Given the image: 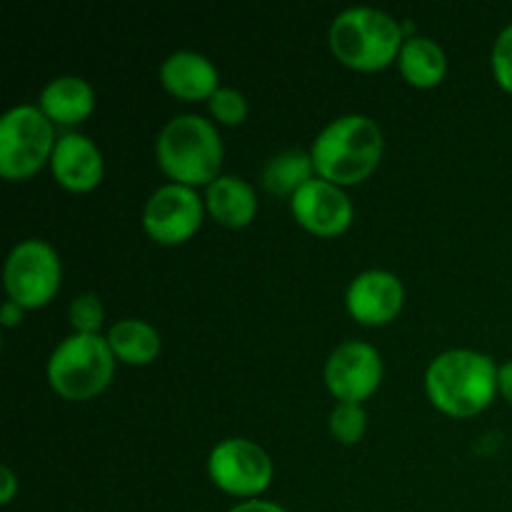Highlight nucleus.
<instances>
[{
    "instance_id": "obj_1",
    "label": "nucleus",
    "mask_w": 512,
    "mask_h": 512,
    "mask_svg": "<svg viewBox=\"0 0 512 512\" xmlns=\"http://www.w3.org/2000/svg\"><path fill=\"white\" fill-rule=\"evenodd\" d=\"M385 138L368 115H340L330 120L310 148L315 175L338 188L358 185L375 173L383 160Z\"/></svg>"
},
{
    "instance_id": "obj_2",
    "label": "nucleus",
    "mask_w": 512,
    "mask_h": 512,
    "mask_svg": "<svg viewBox=\"0 0 512 512\" xmlns=\"http://www.w3.org/2000/svg\"><path fill=\"white\" fill-rule=\"evenodd\" d=\"M498 368L490 355L455 348L440 353L425 373V393L450 418H475L498 395Z\"/></svg>"
},
{
    "instance_id": "obj_3",
    "label": "nucleus",
    "mask_w": 512,
    "mask_h": 512,
    "mask_svg": "<svg viewBox=\"0 0 512 512\" xmlns=\"http://www.w3.org/2000/svg\"><path fill=\"white\" fill-rule=\"evenodd\" d=\"M223 140L218 128L200 115H175L155 140V158L160 170L180 185H205L220 178Z\"/></svg>"
},
{
    "instance_id": "obj_4",
    "label": "nucleus",
    "mask_w": 512,
    "mask_h": 512,
    "mask_svg": "<svg viewBox=\"0 0 512 512\" xmlns=\"http://www.w3.org/2000/svg\"><path fill=\"white\" fill-rule=\"evenodd\" d=\"M330 50L348 68L375 73L400 58L403 23L378 8H348L330 25Z\"/></svg>"
},
{
    "instance_id": "obj_5",
    "label": "nucleus",
    "mask_w": 512,
    "mask_h": 512,
    "mask_svg": "<svg viewBox=\"0 0 512 512\" xmlns=\"http://www.w3.org/2000/svg\"><path fill=\"white\" fill-rule=\"evenodd\" d=\"M113 373L115 355L103 335H68L48 360L50 388L70 403L93 400L108 388Z\"/></svg>"
},
{
    "instance_id": "obj_6",
    "label": "nucleus",
    "mask_w": 512,
    "mask_h": 512,
    "mask_svg": "<svg viewBox=\"0 0 512 512\" xmlns=\"http://www.w3.org/2000/svg\"><path fill=\"white\" fill-rule=\"evenodd\" d=\"M58 138L38 105H15L0 120V175L5 180H28L50 165Z\"/></svg>"
},
{
    "instance_id": "obj_7",
    "label": "nucleus",
    "mask_w": 512,
    "mask_h": 512,
    "mask_svg": "<svg viewBox=\"0 0 512 512\" xmlns=\"http://www.w3.org/2000/svg\"><path fill=\"white\" fill-rule=\"evenodd\" d=\"M63 265L45 240H23L5 260V293L23 310L45 308L58 295Z\"/></svg>"
},
{
    "instance_id": "obj_8",
    "label": "nucleus",
    "mask_w": 512,
    "mask_h": 512,
    "mask_svg": "<svg viewBox=\"0 0 512 512\" xmlns=\"http://www.w3.org/2000/svg\"><path fill=\"white\" fill-rule=\"evenodd\" d=\"M208 475L223 493L255 498L270 488L273 460L253 440L228 438L210 450Z\"/></svg>"
},
{
    "instance_id": "obj_9",
    "label": "nucleus",
    "mask_w": 512,
    "mask_h": 512,
    "mask_svg": "<svg viewBox=\"0 0 512 512\" xmlns=\"http://www.w3.org/2000/svg\"><path fill=\"white\" fill-rule=\"evenodd\" d=\"M205 218V198L198 190L168 183L155 190L143 208V228L155 243L180 245L193 238Z\"/></svg>"
},
{
    "instance_id": "obj_10",
    "label": "nucleus",
    "mask_w": 512,
    "mask_h": 512,
    "mask_svg": "<svg viewBox=\"0 0 512 512\" xmlns=\"http://www.w3.org/2000/svg\"><path fill=\"white\" fill-rule=\"evenodd\" d=\"M383 383V358L360 340H348L330 353L325 363V385L338 403H358L375 395Z\"/></svg>"
},
{
    "instance_id": "obj_11",
    "label": "nucleus",
    "mask_w": 512,
    "mask_h": 512,
    "mask_svg": "<svg viewBox=\"0 0 512 512\" xmlns=\"http://www.w3.org/2000/svg\"><path fill=\"white\" fill-rule=\"evenodd\" d=\"M290 210L298 225L320 238L343 235L353 223V203L348 193L323 178H313L290 198Z\"/></svg>"
},
{
    "instance_id": "obj_12",
    "label": "nucleus",
    "mask_w": 512,
    "mask_h": 512,
    "mask_svg": "<svg viewBox=\"0 0 512 512\" xmlns=\"http://www.w3.org/2000/svg\"><path fill=\"white\" fill-rule=\"evenodd\" d=\"M405 288L390 270H365L355 275L345 293L348 313L360 325H388L400 315Z\"/></svg>"
},
{
    "instance_id": "obj_13",
    "label": "nucleus",
    "mask_w": 512,
    "mask_h": 512,
    "mask_svg": "<svg viewBox=\"0 0 512 512\" xmlns=\"http://www.w3.org/2000/svg\"><path fill=\"white\" fill-rule=\"evenodd\" d=\"M50 173L60 188L70 193H90L103 180V153L88 135L65 133L55 143Z\"/></svg>"
},
{
    "instance_id": "obj_14",
    "label": "nucleus",
    "mask_w": 512,
    "mask_h": 512,
    "mask_svg": "<svg viewBox=\"0 0 512 512\" xmlns=\"http://www.w3.org/2000/svg\"><path fill=\"white\" fill-rule=\"evenodd\" d=\"M160 83L185 103H198V100H210L215 90L220 88V73L205 55L195 50H178L168 55L160 65Z\"/></svg>"
},
{
    "instance_id": "obj_15",
    "label": "nucleus",
    "mask_w": 512,
    "mask_h": 512,
    "mask_svg": "<svg viewBox=\"0 0 512 512\" xmlns=\"http://www.w3.org/2000/svg\"><path fill=\"white\" fill-rule=\"evenodd\" d=\"M38 108L53 125L73 128L93 115L95 90L78 75H60L40 90Z\"/></svg>"
},
{
    "instance_id": "obj_16",
    "label": "nucleus",
    "mask_w": 512,
    "mask_h": 512,
    "mask_svg": "<svg viewBox=\"0 0 512 512\" xmlns=\"http://www.w3.org/2000/svg\"><path fill=\"white\" fill-rule=\"evenodd\" d=\"M205 210L225 228H248L258 215V195L243 178L220 175L205 188Z\"/></svg>"
},
{
    "instance_id": "obj_17",
    "label": "nucleus",
    "mask_w": 512,
    "mask_h": 512,
    "mask_svg": "<svg viewBox=\"0 0 512 512\" xmlns=\"http://www.w3.org/2000/svg\"><path fill=\"white\" fill-rule=\"evenodd\" d=\"M398 65L400 75H403L413 88L420 90L440 85L445 80V73H448L445 50L440 48L433 38H425V35H413V38L405 40L403 50H400Z\"/></svg>"
},
{
    "instance_id": "obj_18",
    "label": "nucleus",
    "mask_w": 512,
    "mask_h": 512,
    "mask_svg": "<svg viewBox=\"0 0 512 512\" xmlns=\"http://www.w3.org/2000/svg\"><path fill=\"white\" fill-rule=\"evenodd\" d=\"M105 338H108L115 360H120L125 365H135V368H143V365L153 363L160 355V348H163V340H160L158 330L138 318L118 320L108 330Z\"/></svg>"
},
{
    "instance_id": "obj_19",
    "label": "nucleus",
    "mask_w": 512,
    "mask_h": 512,
    "mask_svg": "<svg viewBox=\"0 0 512 512\" xmlns=\"http://www.w3.org/2000/svg\"><path fill=\"white\" fill-rule=\"evenodd\" d=\"M318 178L310 153L305 150H283L273 155L263 168V185L273 195H290L293 198L303 185Z\"/></svg>"
},
{
    "instance_id": "obj_20",
    "label": "nucleus",
    "mask_w": 512,
    "mask_h": 512,
    "mask_svg": "<svg viewBox=\"0 0 512 512\" xmlns=\"http://www.w3.org/2000/svg\"><path fill=\"white\" fill-rule=\"evenodd\" d=\"M330 435L340 445H358L368 430V413L358 403H338L328 418Z\"/></svg>"
},
{
    "instance_id": "obj_21",
    "label": "nucleus",
    "mask_w": 512,
    "mask_h": 512,
    "mask_svg": "<svg viewBox=\"0 0 512 512\" xmlns=\"http://www.w3.org/2000/svg\"><path fill=\"white\" fill-rule=\"evenodd\" d=\"M68 320L73 325V333L83 335H100V328L105 323V310L98 295L83 293L70 303Z\"/></svg>"
},
{
    "instance_id": "obj_22",
    "label": "nucleus",
    "mask_w": 512,
    "mask_h": 512,
    "mask_svg": "<svg viewBox=\"0 0 512 512\" xmlns=\"http://www.w3.org/2000/svg\"><path fill=\"white\" fill-rule=\"evenodd\" d=\"M208 108L215 123L220 125H240L248 118V100H245V95L235 88H225V85L215 90L213 98L208 100Z\"/></svg>"
},
{
    "instance_id": "obj_23",
    "label": "nucleus",
    "mask_w": 512,
    "mask_h": 512,
    "mask_svg": "<svg viewBox=\"0 0 512 512\" xmlns=\"http://www.w3.org/2000/svg\"><path fill=\"white\" fill-rule=\"evenodd\" d=\"M490 65H493V75L500 88L512 95V25H508L495 40Z\"/></svg>"
},
{
    "instance_id": "obj_24",
    "label": "nucleus",
    "mask_w": 512,
    "mask_h": 512,
    "mask_svg": "<svg viewBox=\"0 0 512 512\" xmlns=\"http://www.w3.org/2000/svg\"><path fill=\"white\" fill-rule=\"evenodd\" d=\"M0 485H3V488H0V503L8 505L10 500L15 498V490H18V478H15V473L8 465L0 468Z\"/></svg>"
},
{
    "instance_id": "obj_25",
    "label": "nucleus",
    "mask_w": 512,
    "mask_h": 512,
    "mask_svg": "<svg viewBox=\"0 0 512 512\" xmlns=\"http://www.w3.org/2000/svg\"><path fill=\"white\" fill-rule=\"evenodd\" d=\"M23 315H25V310L20 308L18 303H13V300H5L3 310H0V323H3V328H15V325L23 323Z\"/></svg>"
},
{
    "instance_id": "obj_26",
    "label": "nucleus",
    "mask_w": 512,
    "mask_h": 512,
    "mask_svg": "<svg viewBox=\"0 0 512 512\" xmlns=\"http://www.w3.org/2000/svg\"><path fill=\"white\" fill-rule=\"evenodd\" d=\"M498 393L503 395L505 403L512 405V360L498 368Z\"/></svg>"
},
{
    "instance_id": "obj_27",
    "label": "nucleus",
    "mask_w": 512,
    "mask_h": 512,
    "mask_svg": "<svg viewBox=\"0 0 512 512\" xmlns=\"http://www.w3.org/2000/svg\"><path fill=\"white\" fill-rule=\"evenodd\" d=\"M230 512H288V510L280 508V505L275 503H268V500H248V503L235 505Z\"/></svg>"
}]
</instances>
